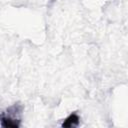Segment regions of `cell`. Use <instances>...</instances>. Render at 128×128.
Returning a JSON list of instances; mask_svg holds the SVG:
<instances>
[{
	"label": "cell",
	"instance_id": "6da1fadb",
	"mask_svg": "<svg viewBox=\"0 0 128 128\" xmlns=\"http://www.w3.org/2000/svg\"><path fill=\"white\" fill-rule=\"evenodd\" d=\"M23 106L20 103H15L7 109V113L0 112V124L6 128H18L20 126V119L17 117L21 114Z\"/></svg>",
	"mask_w": 128,
	"mask_h": 128
},
{
	"label": "cell",
	"instance_id": "7a4b0ae2",
	"mask_svg": "<svg viewBox=\"0 0 128 128\" xmlns=\"http://www.w3.org/2000/svg\"><path fill=\"white\" fill-rule=\"evenodd\" d=\"M80 122V117L78 116L77 113H71L62 123V127L64 128H71V127H76L79 125Z\"/></svg>",
	"mask_w": 128,
	"mask_h": 128
}]
</instances>
